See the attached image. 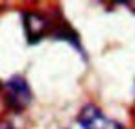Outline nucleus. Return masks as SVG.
I'll list each match as a JSON object with an SVG mask.
<instances>
[{
    "instance_id": "obj_1",
    "label": "nucleus",
    "mask_w": 135,
    "mask_h": 129,
    "mask_svg": "<svg viewBox=\"0 0 135 129\" xmlns=\"http://www.w3.org/2000/svg\"><path fill=\"white\" fill-rule=\"evenodd\" d=\"M2 89H4V96H6V105L11 111L21 112V111H24L32 103L33 94H32V89H30L26 78L11 76L9 79L4 81Z\"/></svg>"
},
{
    "instance_id": "obj_2",
    "label": "nucleus",
    "mask_w": 135,
    "mask_h": 129,
    "mask_svg": "<svg viewBox=\"0 0 135 129\" xmlns=\"http://www.w3.org/2000/svg\"><path fill=\"white\" fill-rule=\"evenodd\" d=\"M22 26H24V33H26V41L28 44H37L45 35L52 33L54 28V20L43 13H35V11H24L22 13Z\"/></svg>"
},
{
    "instance_id": "obj_3",
    "label": "nucleus",
    "mask_w": 135,
    "mask_h": 129,
    "mask_svg": "<svg viewBox=\"0 0 135 129\" xmlns=\"http://www.w3.org/2000/svg\"><path fill=\"white\" fill-rule=\"evenodd\" d=\"M78 125L81 129H124V125L102 112L100 107L94 103H87L81 107L78 114Z\"/></svg>"
},
{
    "instance_id": "obj_4",
    "label": "nucleus",
    "mask_w": 135,
    "mask_h": 129,
    "mask_svg": "<svg viewBox=\"0 0 135 129\" xmlns=\"http://www.w3.org/2000/svg\"><path fill=\"white\" fill-rule=\"evenodd\" d=\"M52 39H57V41H65V43H69L70 46H74L76 50H78V54L80 55H83L85 57V54H83V48H81V43H80V35L65 22V20H59V22H54V28H52Z\"/></svg>"
}]
</instances>
